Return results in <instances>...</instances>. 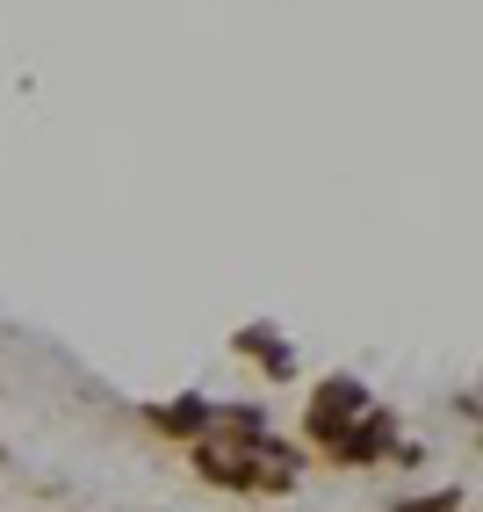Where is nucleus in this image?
I'll return each instance as SVG.
<instances>
[{"label": "nucleus", "instance_id": "nucleus-1", "mask_svg": "<svg viewBox=\"0 0 483 512\" xmlns=\"http://www.w3.org/2000/svg\"><path fill=\"white\" fill-rule=\"evenodd\" d=\"M152 419H159V426H174V433H202V426H210V404H202V397H188V404H174V412L159 404Z\"/></svg>", "mask_w": 483, "mask_h": 512}]
</instances>
